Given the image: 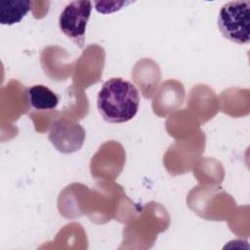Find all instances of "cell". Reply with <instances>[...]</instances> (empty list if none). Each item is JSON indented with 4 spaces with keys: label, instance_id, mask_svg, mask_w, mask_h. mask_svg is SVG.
Masks as SVG:
<instances>
[{
    "label": "cell",
    "instance_id": "1",
    "mask_svg": "<svg viewBox=\"0 0 250 250\" xmlns=\"http://www.w3.org/2000/svg\"><path fill=\"white\" fill-rule=\"evenodd\" d=\"M140 105V94L136 86L122 77L106 80L97 97V107L109 123H124L135 117Z\"/></svg>",
    "mask_w": 250,
    "mask_h": 250
},
{
    "label": "cell",
    "instance_id": "2",
    "mask_svg": "<svg viewBox=\"0 0 250 250\" xmlns=\"http://www.w3.org/2000/svg\"><path fill=\"white\" fill-rule=\"evenodd\" d=\"M218 28L228 40L243 45L250 41V1H231L221 8Z\"/></svg>",
    "mask_w": 250,
    "mask_h": 250
},
{
    "label": "cell",
    "instance_id": "3",
    "mask_svg": "<svg viewBox=\"0 0 250 250\" xmlns=\"http://www.w3.org/2000/svg\"><path fill=\"white\" fill-rule=\"evenodd\" d=\"M91 11V1H72L64 7L59 19L61 31L79 48L84 47V36Z\"/></svg>",
    "mask_w": 250,
    "mask_h": 250
},
{
    "label": "cell",
    "instance_id": "4",
    "mask_svg": "<svg viewBox=\"0 0 250 250\" xmlns=\"http://www.w3.org/2000/svg\"><path fill=\"white\" fill-rule=\"evenodd\" d=\"M26 100L35 109L49 110L57 107L59 104L58 95L47 86L37 84L26 90Z\"/></svg>",
    "mask_w": 250,
    "mask_h": 250
},
{
    "label": "cell",
    "instance_id": "5",
    "mask_svg": "<svg viewBox=\"0 0 250 250\" xmlns=\"http://www.w3.org/2000/svg\"><path fill=\"white\" fill-rule=\"evenodd\" d=\"M31 6L30 1H0V23L12 25L20 22L22 18L29 12Z\"/></svg>",
    "mask_w": 250,
    "mask_h": 250
},
{
    "label": "cell",
    "instance_id": "6",
    "mask_svg": "<svg viewBox=\"0 0 250 250\" xmlns=\"http://www.w3.org/2000/svg\"><path fill=\"white\" fill-rule=\"evenodd\" d=\"M68 136L84 141L85 131L79 124H77L76 127L69 134H65V129H64L62 120H56L52 123L49 138H50L52 144L57 147L58 150H60L62 152L63 151L65 138Z\"/></svg>",
    "mask_w": 250,
    "mask_h": 250
}]
</instances>
